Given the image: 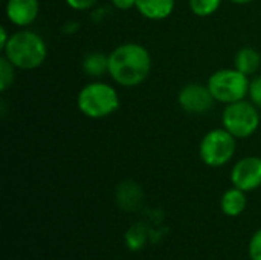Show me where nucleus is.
Returning <instances> with one entry per match:
<instances>
[{
	"instance_id": "f3484780",
	"label": "nucleus",
	"mask_w": 261,
	"mask_h": 260,
	"mask_svg": "<svg viewBox=\"0 0 261 260\" xmlns=\"http://www.w3.org/2000/svg\"><path fill=\"white\" fill-rule=\"evenodd\" d=\"M251 103L261 109V77H255L249 83V92H248Z\"/></svg>"
},
{
	"instance_id": "6e6552de",
	"label": "nucleus",
	"mask_w": 261,
	"mask_h": 260,
	"mask_svg": "<svg viewBox=\"0 0 261 260\" xmlns=\"http://www.w3.org/2000/svg\"><path fill=\"white\" fill-rule=\"evenodd\" d=\"M231 182L246 193L261 187V158L246 156L237 161L231 172Z\"/></svg>"
},
{
	"instance_id": "ddd939ff",
	"label": "nucleus",
	"mask_w": 261,
	"mask_h": 260,
	"mask_svg": "<svg viewBox=\"0 0 261 260\" xmlns=\"http://www.w3.org/2000/svg\"><path fill=\"white\" fill-rule=\"evenodd\" d=\"M83 70L92 78H101L109 74V55L102 52H90L83 60Z\"/></svg>"
},
{
	"instance_id": "dca6fc26",
	"label": "nucleus",
	"mask_w": 261,
	"mask_h": 260,
	"mask_svg": "<svg viewBox=\"0 0 261 260\" xmlns=\"http://www.w3.org/2000/svg\"><path fill=\"white\" fill-rule=\"evenodd\" d=\"M15 69L17 67L5 55H2V58H0V90L2 92L8 90L9 86L14 83Z\"/></svg>"
},
{
	"instance_id": "423d86ee",
	"label": "nucleus",
	"mask_w": 261,
	"mask_h": 260,
	"mask_svg": "<svg viewBox=\"0 0 261 260\" xmlns=\"http://www.w3.org/2000/svg\"><path fill=\"white\" fill-rule=\"evenodd\" d=\"M236 136L226 129H214L208 132L199 146V155L208 167L226 166L236 153Z\"/></svg>"
},
{
	"instance_id": "1a4fd4ad",
	"label": "nucleus",
	"mask_w": 261,
	"mask_h": 260,
	"mask_svg": "<svg viewBox=\"0 0 261 260\" xmlns=\"http://www.w3.org/2000/svg\"><path fill=\"white\" fill-rule=\"evenodd\" d=\"M5 11L12 25L26 28L35 21L40 11V3L38 0H6Z\"/></svg>"
},
{
	"instance_id": "4be33fe9",
	"label": "nucleus",
	"mask_w": 261,
	"mask_h": 260,
	"mask_svg": "<svg viewBox=\"0 0 261 260\" xmlns=\"http://www.w3.org/2000/svg\"><path fill=\"white\" fill-rule=\"evenodd\" d=\"M229 2H232V3H236V5H248V3H251V2H254V0H229Z\"/></svg>"
},
{
	"instance_id": "9d476101",
	"label": "nucleus",
	"mask_w": 261,
	"mask_h": 260,
	"mask_svg": "<svg viewBox=\"0 0 261 260\" xmlns=\"http://www.w3.org/2000/svg\"><path fill=\"white\" fill-rule=\"evenodd\" d=\"M174 0H136L138 12L153 21L168 18L174 11Z\"/></svg>"
},
{
	"instance_id": "7ed1b4c3",
	"label": "nucleus",
	"mask_w": 261,
	"mask_h": 260,
	"mask_svg": "<svg viewBox=\"0 0 261 260\" xmlns=\"http://www.w3.org/2000/svg\"><path fill=\"white\" fill-rule=\"evenodd\" d=\"M78 109L92 120H101L113 115L119 109V95L115 87L102 81L86 84L76 98Z\"/></svg>"
},
{
	"instance_id": "5701e85b",
	"label": "nucleus",
	"mask_w": 261,
	"mask_h": 260,
	"mask_svg": "<svg viewBox=\"0 0 261 260\" xmlns=\"http://www.w3.org/2000/svg\"><path fill=\"white\" fill-rule=\"evenodd\" d=\"M5 2H6V0H5Z\"/></svg>"
},
{
	"instance_id": "39448f33",
	"label": "nucleus",
	"mask_w": 261,
	"mask_h": 260,
	"mask_svg": "<svg viewBox=\"0 0 261 260\" xmlns=\"http://www.w3.org/2000/svg\"><path fill=\"white\" fill-rule=\"evenodd\" d=\"M222 124L223 129H226L237 139L249 138L260 126L258 107L245 100L226 104L222 113Z\"/></svg>"
},
{
	"instance_id": "2eb2a0df",
	"label": "nucleus",
	"mask_w": 261,
	"mask_h": 260,
	"mask_svg": "<svg viewBox=\"0 0 261 260\" xmlns=\"http://www.w3.org/2000/svg\"><path fill=\"white\" fill-rule=\"evenodd\" d=\"M190 9L197 17L213 15L222 5V0H190Z\"/></svg>"
},
{
	"instance_id": "a211bd4d",
	"label": "nucleus",
	"mask_w": 261,
	"mask_h": 260,
	"mask_svg": "<svg viewBox=\"0 0 261 260\" xmlns=\"http://www.w3.org/2000/svg\"><path fill=\"white\" fill-rule=\"evenodd\" d=\"M249 259L261 260V228L254 233V236L249 241Z\"/></svg>"
},
{
	"instance_id": "f03ea898",
	"label": "nucleus",
	"mask_w": 261,
	"mask_h": 260,
	"mask_svg": "<svg viewBox=\"0 0 261 260\" xmlns=\"http://www.w3.org/2000/svg\"><path fill=\"white\" fill-rule=\"evenodd\" d=\"M3 55L21 70H32L40 67L47 57L46 41L34 31L21 29L11 34Z\"/></svg>"
},
{
	"instance_id": "f8f14e48",
	"label": "nucleus",
	"mask_w": 261,
	"mask_h": 260,
	"mask_svg": "<svg viewBox=\"0 0 261 260\" xmlns=\"http://www.w3.org/2000/svg\"><path fill=\"white\" fill-rule=\"evenodd\" d=\"M261 64L260 52L254 48H242L236 55V69L243 72L245 75H254Z\"/></svg>"
},
{
	"instance_id": "20e7f679",
	"label": "nucleus",
	"mask_w": 261,
	"mask_h": 260,
	"mask_svg": "<svg viewBox=\"0 0 261 260\" xmlns=\"http://www.w3.org/2000/svg\"><path fill=\"white\" fill-rule=\"evenodd\" d=\"M248 75L234 69H220L208 80V87L216 101L222 104L237 103L246 98L249 92Z\"/></svg>"
},
{
	"instance_id": "4468645a",
	"label": "nucleus",
	"mask_w": 261,
	"mask_h": 260,
	"mask_svg": "<svg viewBox=\"0 0 261 260\" xmlns=\"http://www.w3.org/2000/svg\"><path fill=\"white\" fill-rule=\"evenodd\" d=\"M147 228L142 224H135L125 231V245L130 251H139L147 244Z\"/></svg>"
},
{
	"instance_id": "f257e3e1",
	"label": "nucleus",
	"mask_w": 261,
	"mask_h": 260,
	"mask_svg": "<svg viewBox=\"0 0 261 260\" xmlns=\"http://www.w3.org/2000/svg\"><path fill=\"white\" fill-rule=\"evenodd\" d=\"M151 70V57L147 48L138 43H124L109 55V75L122 87L142 84Z\"/></svg>"
},
{
	"instance_id": "6ab92c4d",
	"label": "nucleus",
	"mask_w": 261,
	"mask_h": 260,
	"mask_svg": "<svg viewBox=\"0 0 261 260\" xmlns=\"http://www.w3.org/2000/svg\"><path fill=\"white\" fill-rule=\"evenodd\" d=\"M67 6L75 9V11H86L90 9L92 6H95L98 3V0H66Z\"/></svg>"
},
{
	"instance_id": "aec40b11",
	"label": "nucleus",
	"mask_w": 261,
	"mask_h": 260,
	"mask_svg": "<svg viewBox=\"0 0 261 260\" xmlns=\"http://www.w3.org/2000/svg\"><path fill=\"white\" fill-rule=\"evenodd\" d=\"M112 5L119 11H128L136 6V0H112Z\"/></svg>"
},
{
	"instance_id": "9b49d317",
	"label": "nucleus",
	"mask_w": 261,
	"mask_h": 260,
	"mask_svg": "<svg viewBox=\"0 0 261 260\" xmlns=\"http://www.w3.org/2000/svg\"><path fill=\"white\" fill-rule=\"evenodd\" d=\"M248 205V199H246V192L237 188L232 185V188L226 190L220 199V208L226 216L231 218H237L240 216Z\"/></svg>"
},
{
	"instance_id": "412c9836",
	"label": "nucleus",
	"mask_w": 261,
	"mask_h": 260,
	"mask_svg": "<svg viewBox=\"0 0 261 260\" xmlns=\"http://www.w3.org/2000/svg\"><path fill=\"white\" fill-rule=\"evenodd\" d=\"M9 37H11V35H8L6 28H5V26H2V28H0V49H2V51H3V49H5V46L8 44Z\"/></svg>"
},
{
	"instance_id": "0eeeda50",
	"label": "nucleus",
	"mask_w": 261,
	"mask_h": 260,
	"mask_svg": "<svg viewBox=\"0 0 261 260\" xmlns=\"http://www.w3.org/2000/svg\"><path fill=\"white\" fill-rule=\"evenodd\" d=\"M177 103L185 112L194 113V115H202V113L208 112L210 109H213L216 100H214L208 84L190 83L179 90Z\"/></svg>"
}]
</instances>
